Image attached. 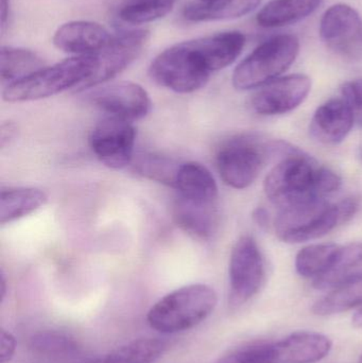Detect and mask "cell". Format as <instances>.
Wrapping results in <instances>:
<instances>
[{
    "label": "cell",
    "instance_id": "7",
    "mask_svg": "<svg viewBox=\"0 0 362 363\" xmlns=\"http://www.w3.org/2000/svg\"><path fill=\"white\" fill-rule=\"evenodd\" d=\"M299 51V40L291 34L266 40L234 70V87L248 91L272 82L293 65Z\"/></svg>",
    "mask_w": 362,
    "mask_h": 363
},
{
    "label": "cell",
    "instance_id": "17",
    "mask_svg": "<svg viewBox=\"0 0 362 363\" xmlns=\"http://www.w3.org/2000/svg\"><path fill=\"white\" fill-rule=\"evenodd\" d=\"M333 343L314 332H297L276 342L278 363H317L324 359Z\"/></svg>",
    "mask_w": 362,
    "mask_h": 363
},
{
    "label": "cell",
    "instance_id": "37",
    "mask_svg": "<svg viewBox=\"0 0 362 363\" xmlns=\"http://www.w3.org/2000/svg\"><path fill=\"white\" fill-rule=\"evenodd\" d=\"M0 292H1V302H4L6 296V281L4 273H1V281H0Z\"/></svg>",
    "mask_w": 362,
    "mask_h": 363
},
{
    "label": "cell",
    "instance_id": "13",
    "mask_svg": "<svg viewBox=\"0 0 362 363\" xmlns=\"http://www.w3.org/2000/svg\"><path fill=\"white\" fill-rule=\"evenodd\" d=\"M312 89V80L297 74L276 79L264 85L251 98V108L265 116L286 114L303 104Z\"/></svg>",
    "mask_w": 362,
    "mask_h": 363
},
{
    "label": "cell",
    "instance_id": "31",
    "mask_svg": "<svg viewBox=\"0 0 362 363\" xmlns=\"http://www.w3.org/2000/svg\"><path fill=\"white\" fill-rule=\"evenodd\" d=\"M342 96L352 110L355 121L362 127V79L346 82L342 86Z\"/></svg>",
    "mask_w": 362,
    "mask_h": 363
},
{
    "label": "cell",
    "instance_id": "38",
    "mask_svg": "<svg viewBox=\"0 0 362 363\" xmlns=\"http://www.w3.org/2000/svg\"><path fill=\"white\" fill-rule=\"evenodd\" d=\"M218 1V0H201V2H205V4H213V2Z\"/></svg>",
    "mask_w": 362,
    "mask_h": 363
},
{
    "label": "cell",
    "instance_id": "25",
    "mask_svg": "<svg viewBox=\"0 0 362 363\" xmlns=\"http://www.w3.org/2000/svg\"><path fill=\"white\" fill-rule=\"evenodd\" d=\"M340 249L336 243H317L304 247L295 258L297 272L307 279L322 277L333 267Z\"/></svg>",
    "mask_w": 362,
    "mask_h": 363
},
{
    "label": "cell",
    "instance_id": "27",
    "mask_svg": "<svg viewBox=\"0 0 362 363\" xmlns=\"http://www.w3.org/2000/svg\"><path fill=\"white\" fill-rule=\"evenodd\" d=\"M176 0H125L118 11L121 21L131 25L151 23L171 12Z\"/></svg>",
    "mask_w": 362,
    "mask_h": 363
},
{
    "label": "cell",
    "instance_id": "12",
    "mask_svg": "<svg viewBox=\"0 0 362 363\" xmlns=\"http://www.w3.org/2000/svg\"><path fill=\"white\" fill-rule=\"evenodd\" d=\"M320 36L331 50L341 57H362V21L349 4H334L325 11L320 21Z\"/></svg>",
    "mask_w": 362,
    "mask_h": 363
},
{
    "label": "cell",
    "instance_id": "8",
    "mask_svg": "<svg viewBox=\"0 0 362 363\" xmlns=\"http://www.w3.org/2000/svg\"><path fill=\"white\" fill-rule=\"evenodd\" d=\"M230 296L232 307H239L254 298L265 279V262L253 237L244 235L232 250L229 266Z\"/></svg>",
    "mask_w": 362,
    "mask_h": 363
},
{
    "label": "cell",
    "instance_id": "20",
    "mask_svg": "<svg viewBox=\"0 0 362 363\" xmlns=\"http://www.w3.org/2000/svg\"><path fill=\"white\" fill-rule=\"evenodd\" d=\"M48 196L33 187L4 188L0 196V223H11L44 206Z\"/></svg>",
    "mask_w": 362,
    "mask_h": 363
},
{
    "label": "cell",
    "instance_id": "3",
    "mask_svg": "<svg viewBox=\"0 0 362 363\" xmlns=\"http://www.w3.org/2000/svg\"><path fill=\"white\" fill-rule=\"evenodd\" d=\"M94 69L93 55L69 57L6 85L2 98L6 102L35 101L74 87L80 89L91 78Z\"/></svg>",
    "mask_w": 362,
    "mask_h": 363
},
{
    "label": "cell",
    "instance_id": "35",
    "mask_svg": "<svg viewBox=\"0 0 362 363\" xmlns=\"http://www.w3.org/2000/svg\"><path fill=\"white\" fill-rule=\"evenodd\" d=\"M0 6H1V31L6 30V23H8L9 15H10V0H0Z\"/></svg>",
    "mask_w": 362,
    "mask_h": 363
},
{
    "label": "cell",
    "instance_id": "11",
    "mask_svg": "<svg viewBox=\"0 0 362 363\" xmlns=\"http://www.w3.org/2000/svg\"><path fill=\"white\" fill-rule=\"evenodd\" d=\"M86 91L89 101L108 116L118 117L132 123L145 118L152 108L146 89L130 81L104 83Z\"/></svg>",
    "mask_w": 362,
    "mask_h": 363
},
{
    "label": "cell",
    "instance_id": "28",
    "mask_svg": "<svg viewBox=\"0 0 362 363\" xmlns=\"http://www.w3.org/2000/svg\"><path fill=\"white\" fill-rule=\"evenodd\" d=\"M29 347L36 355L48 358L72 357L80 349L74 338L55 330L36 333L30 338Z\"/></svg>",
    "mask_w": 362,
    "mask_h": 363
},
{
    "label": "cell",
    "instance_id": "32",
    "mask_svg": "<svg viewBox=\"0 0 362 363\" xmlns=\"http://www.w3.org/2000/svg\"><path fill=\"white\" fill-rule=\"evenodd\" d=\"M16 352V339L9 330H0V363L10 362Z\"/></svg>",
    "mask_w": 362,
    "mask_h": 363
},
{
    "label": "cell",
    "instance_id": "4",
    "mask_svg": "<svg viewBox=\"0 0 362 363\" xmlns=\"http://www.w3.org/2000/svg\"><path fill=\"white\" fill-rule=\"evenodd\" d=\"M278 143L263 142L259 136L242 134L227 140L217 152V169L222 181L230 187L244 189L252 185L264 165L274 153H290Z\"/></svg>",
    "mask_w": 362,
    "mask_h": 363
},
{
    "label": "cell",
    "instance_id": "29",
    "mask_svg": "<svg viewBox=\"0 0 362 363\" xmlns=\"http://www.w3.org/2000/svg\"><path fill=\"white\" fill-rule=\"evenodd\" d=\"M181 165L174 160L157 155H144L138 157L135 169L140 176L174 187Z\"/></svg>",
    "mask_w": 362,
    "mask_h": 363
},
{
    "label": "cell",
    "instance_id": "9",
    "mask_svg": "<svg viewBox=\"0 0 362 363\" xmlns=\"http://www.w3.org/2000/svg\"><path fill=\"white\" fill-rule=\"evenodd\" d=\"M149 40L146 30H128L113 35L108 44L95 55V69L79 91L108 83L129 67L144 50Z\"/></svg>",
    "mask_w": 362,
    "mask_h": 363
},
{
    "label": "cell",
    "instance_id": "34",
    "mask_svg": "<svg viewBox=\"0 0 362 363\" xmlns=\"http://www.w3.org/2000/svg\"><path fill=\"white\" fill-rule=\"evenodd\" d=\"M253 219L261 228H267L269 225V213L263 207H259L253 211Z\"/></svg>",
    "mask_w": 362,
    "mask_h": 363
},
{
    "label": "cell",
    "instance_id": "15",
    "mask_svg": "<svg viewBox=\"0 0 362 363\" xmlns=\"http://www.w3.org/2000/svg\"><path fill=\"white\" fill-rule=\"evenodd\" d=\"M354 123V115L346 100L333 98L317 108L310 131L322 144L337 145L346 140Z\"/></svg>",
    "mask_w": 362,
    "mask_h": 363
},
{
    "label": "cell",
    "instance_id": "21",
    "mask_svg": "<svg viewBox=\"0 0 362 363\" xmlns=\"http://www.w3.org/2000/svg\"><path fill=\"white\" fill-rule=\"evenodd\" d=\"M261 0H218L213 4L197 2L185 6V19L193 23L200 21H227L239 18L252 12Z\"/></svg>",
    "mask_w": 362,
    "mask_h": 363
},
{
    "label": "cell",
    "instance_id": "14",
    "mask_svg": "<svg viewBox=\"0 0 362 363\" xmlns=\"http://www.w3.org/2000/svg\"><path fill=\"white\" fill-rule=\"evenodd\" d=\"M112 36L99 23L86 21H69L55 31L53 44L65 52L91 55L104 48Z\"/></svg>",
    "mask_w": 362,
    "mask_h": 363
},
{
    "label": "cell",
    "instance_id": "30",
    "mask_svg": "<svg viewBox=\"0 0 362 363\" xmlns=\"http://www.w3.org/2000/svg\"><path fill=\"white\" fill-rule=\"evenodd\" d=\"M276 342L253 343L234 350L215 363H278Z\"/></svg>",
    "mask_w": 362,
    "mask_h": 363
},
{
    "label": "cell",
    "instance_id": "10",
    "mask_svg": "<svg viewBox=\"0 0 362 363\" xmlns=\"http://www.w3.org/2000/svg\"><path fill=\"white\" fill-rule=\"evenodd\" d=\"M136 129L132 121L106 116L89 136V146L98 160L111 169H123L133 160Z\"/></svg>",
    "mask_w": 362,
    "mask_h": 363
},
{
    "label": "cell",
    "instance_id": "1",
    "mask_svg": "<svg viewBox=\"0 0 362 363\" xmlns=\"http://www.w3.org/2000/svg\"><path fill=\"white\" fill-rule=\"evenodd\" d=\"M218 296L210 286L191 284L174 290L155 303L147 321L161 334L191 330L205 321L216 308Z\"/></svg>",
    "mask_w": 362,
    "mask_h": 363
},
{
    "label": "cell",
    "instance_id": "6",
    "mask_svg": "<svg viewBox=\"0 0 362 363\" xmlns=\"http://www.w3.org/2000/svg\"><path fill=\"white\" fill-rule=\"evenodd\" d=\"M320 169L300 151L289 153L266 177V196L281 208L308 199L324 198L319 188Z\"/></svg>",
    "mask_w": 362,
    "mask_h": 363
},
{
    "label": "cell",
    "instance_id": "26",
    "mask_svg": "<svg viewBox=\"0 0 362 363\" xmlns=\"http://www.w3.org/2000/svg\"><path fill=\"white\" fill-rule=\"evenodd\" d=\"M362 266V243H351L341 247L333 267L322 277L315 279L314 286L318 289L336 288L351 277L358 274L356 270Z\"/></svg>",
    "mask_w": 362,
    "mask_h": 363
},
{
    "label": "cell",
    "instance_id": "22",
    "mask_svg": "<svg viewBox=\"0 0 362 363\" xmlns=\"http://www.w3.org/2000/svg\"><path fill=\"white\" fill-rule=\"evenodd\" d=\"M165 351L166 343L159 339H136L86 363H155Z\"/></svg>",
    "mask_w": 362,
    "mask_h": 363
},
{
    "label": "cell",
    "instance_id": "5",
    "mask_svg": "<svg viewBox=\"0 0 362 363\" xmlns=\"http://www.w3.org/2000/svg\"><path fill=\"white\" fill-rule=\"evenodd\" d=\"M346 223L339 203L312 198L283 207L274 222L276 236L289 243L315 240Z\"/></svg>",
    "mask_w": 362,
    "mask_h": 363
},
{
    "label": "cell",
    "instance_id": "23",
    "mask_svg": "<svg viewBox=\"0 0 362 363\" xmlns=\"http://www.w3.org/2000/svg\"><path fill=\"white\" fill-rule=\"evenodd\" d=\"M358 306H362V273L334 288L331 294L315 303L312 313L332 315Z\"/></svg>",
    "mask_w": 362,
    "mask_h": 363
},
{
    "label": "cell",
    "instance_id": "16",
    "mask_svg": "<svg viewBox=\"0 0 362 363\" xmlns=\"http://www.w3.org/2000/svg\"><path fill=\"white\" fill-rule=\"evenodd\" d=\"M174 218L176 225L200 240L210 239L218 225V203H203L176 196Z\"/></svg>",
    "mask_w": 362,
    "mask_h": 363
},
{
    "label": "cell",
    "instance_id": "18",
    "mask_svg": "<svg viewBox=\"0 0 362 363\" xmlns=\"http://www.w3.org/2000/svg\"><path fill=\"white\" fill-rule=\"evenodd\" d=\"M176 196L203 203H218V186L205 166L195 162L182 164L176 174Z\"/></svg>",
    "mask_w": 362,
    "mask_h": 363
},
{
    "label": "cell",
    "instance_id": "33",
    "mask_svg": "<svg viewBox=\"0 0 362 363\" xmlns=\"http://www.w3.org/2000/svg\"><path fill=\"white\" fill-rule=\"evenodd\" d=\"M16 134L17 125L14 123L8 121V123H2L1 129H0V145L2 148H4L6 145H10V143L16 138Z\"/></svg>",
    "mask_w": 362,
    "mask_h": 363
},
{
    "label": "cell",
    "instance_id": "39",
    "mask_svg": "<svg viewBox=\"0 0 362 363\" xmlns=\"http://www.w3.org/2000/svg\"><path fill=\"white\" fill-rule=\"evenodd\" d=\"M358 363H362V355L361 356V358H359V362Z\"/></svg>",
    "mask_w": 362,
    "mask_h": 363
},
{
    "label": "cell",
    "instance_id": "36",
    "mask_svg": "<svg viewBox=\"0 0 362 363\" xmlns=\"http://www.w3.org/2000/svg\"><path fill=\"white\" fill-rule=\"evenodd\" d=\"M353 325L355 328H362V306L356 313H355L354 317L352 319Z\"/></svg>",
    "mask_w": 362,
    "mask_h": 363
},
{
    "label": "cell",
    "instance_id": "19",
    "mask_svg": "<svg viewBox=\"0 0 362 363\" xmlns=\"http://www.w3.org/2000/svg\"><path fill=\"white\" fill-rule=\"evenodd\" d=\"M322 0H271L257 14L261 27L278 28L291 25L310 16Z\"/></svg>",
    "mask_w": 362,
    "mask_h": 363
},
{
    "label": "cell",
    "instance_id": "2",
    "mask_svg": "<svg viewBox=\"0 0 362 363\" xmlns=\"http://www.w3.org/2000/svg\"><path fill=\"white\" fill-rule=\"evenodd\" d=\"M212 72L201 38L166 49L149 68L150 78L157 84L180 94L199 91L205 86Z\"/></svg>",
    "mask_w": 362,
    "mask_h": 363
},
{
    "label": "cell",
    "instance_id": "24",
    "mask_svg": "<svg viewBox=\"0 0 362 363\" xmlns=\"http://www.w3.org/2000/svg\"><path fill=\"white\" fill-rule=\"evenodd\" d=\"M44 67L42 57L29 49L4 46L0 53V78L2 83L21 80Z\"/></svg>",
    "mask_w": 362,
    "mask_h": 363
}]
</instances>
